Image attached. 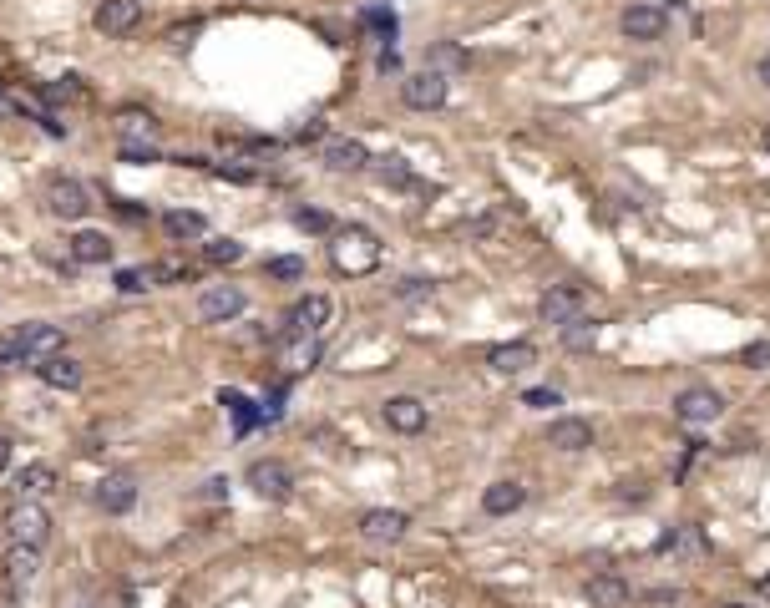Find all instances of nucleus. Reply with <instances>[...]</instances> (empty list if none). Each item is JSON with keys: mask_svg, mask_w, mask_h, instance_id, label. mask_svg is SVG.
I'll return each mask as SVG.
<instances>
[{"mask_svg": "<svg viewBox=\"0 0 770 608\" xmlns=\"http://www.w3.org/2000/svg\"><path fill=\"white\" fill-rule=\"evenodd\" d=\"M330 264H335L340 274L360 279V274H370V269L380 264V239L370 234V228L350 223V228H340L335 244H330Z\"/></svg>", "mask_w": 770, "mask_h": 608, "instance_id": "obj_1", "label": "nucleus"}, {"mask_svg": "<svg viewBox=\"0 0 770 608\" xmlns=\"http://www.w3.org/2000/svg\"><path fill=\"white\" fill-rule=\"evenodd\" d=\"M6 538L21 543V548H41V543L51 538V512H46L41 502L16 497V507L6 512Z\"/></svg>", "mask_w": 770, "mask_h": 608, "instance_id": "obj_2", "label": "nucleus"}, {"mask_svg": "<svg viewBox=\"0 0 770 608\" xmlns=\"http://www.w3.org/2000/svg\"><path fill=\"white\" fill-rule=\"evenodd\" d=\"M446 92H451V76L436 71V66L411 71L406 82H401V102H406L411 112H436V107H446Z\"/></svg>", "mask_w": 770, "mask_h": 608, "instance_id": "obj_3", "label": "nucleus"}, {"mask_svg": "<svg viewBox=\"0 0 770 608\" xmlns=\"http://www.w3.org/2000/svg\"><path fill=\"white\" fill-rule=\"evenodd\" d=\"M244 304H249V294L239 284H208L198 294V320L203 325H228V320L244 315Z\"/></svg>", "mask_w": 770, "mask_h": 608, "instance_id": "obj_4", "label": "nucleus"}, {"mask_svg": "<svg viewBox=\"0 0 770 608\" xmlns=\"http://www.w3.org/2000/svg\"><path fill=\"white\" fill-rule=\"evenodd\" d=\"M583 304H588L583 284H553V289H543V299H537V320L543 325H568V320L583 315Z\"/></svg>", "mask_w": 770, "mask_h": 608, "instance_id": "obj_5", "label": "nucleus"}, {"mask_svg": "<svg viewBox=\"0 0 770 608\" xmlns=\"http://www.w3.org/2000/svg\"><path fill=\"white\" fill-rule=\"evenodd\" d=\"M674 416H679L684 426H710V421L725 416V396L710 391V386H684V391L674 396Z\"/></svg>", "mask_w": 770, "mask_h": 608, "instance_id": "obj_6", "label": "nucleus"}, {"mask_svg": "<svg viewBox=\"0 0 770 608\" xmlns=\"http://www.w3.org/2000/svg\"><path fill=\"white\" fill-rule=\"evenodd\" d=\"M619 31L629 41H659L669 31V11L654 6V0H634V6H624V16H619Z\"/></svg>", "mask_w": 770, "mask_h": 608, "instance_id": "obj_7", "label": "nucleus"}, {"mask_svg": "<svg viewBox=\"0 0 770 608\" xmlns=\"http://www.w3.org/2000/svg\"><path fill=\"white\" fill-rule=\"evenodd\" d=\"M330 315H335L330 294H299V299L289 304L284 325H289V335H320V330L330 325Z\"/></svg>", "mask_w": 770, "mask_h": 608, "instance_id": "obj_8", "label": "nucleus"}, {"mask_svg": "<svg viewBox=\"0 0 770 608\" xmlns=\"http://www.w3.org/2000/svg\"><path fill=\"white\" fill-rule=\"evenodd\" d=\"M46 208H51L56 218L76 223V218L92 213V193L76 183V178H51V183H46Z\"/></svg>", "mask_w": 770, "mask_h": 608, "instance_id": "obj_9", "label": "nucleus"}, {"mask_svg": "<svg viewBox=\"0 0 770 608\" xmlns=\"http://www.w3.org/2000/svg\"><path fill=\"white\" fill-rule=\"evenodd\" d=\"M320 163L330 173H360V168H370V152H365L360 137H325L320 142Z\"/></svg>", "mask_w": 770, "mask_h": 608, "instance_id": "obj_10", "label": "nucleus"}, {"mask_svg": "<svg viewBox=\"0 0 770 608\" xmlns=\"http://www.w3.org/2000/svg\"><path fill=\"white\" fill-rule=\"evenodd\" d=\"M249 487H254L264 502H284V497L294 492V472H289L284 462H274V456H264V462L249 467Z\"/></svg>", "mask_w": 770, "mask_h": 608, "instance_id": "obj_11", "label": "nucleus"}, {"mask_svg": "<svg viewBox=\"0 0 770 608\" xmlns=\"http://www.w3.org/2000/svg\"><path fill=\"white\" fill-rule=\"evenodd\" d=\"M360 532H365L370 543H401L406 532H411V517L396 512V507H370V512L360 517Z\"/></svg>", "mask_w": 770, "mask_h": 608, "instance_id": "obj_12", "label": "nucleus"}, {"mask_svg": "<svg viewBox=\"0 0 770 608\" xmlns=\"http://www.w3.org/2000/svg\"><path fill=\"white\" fill-rule=\"evenodd\" d=\"M380 416H385V426L401 431V436H421L426 421H431V411H426L416 396H391V401L380 406Z\"/></svg>", "mask_w": 770, "mask_h": 608, "instance_id": "obj_13", "label": "nucleus"}, {"mask_svg": "<svg viewBox=\"0 0 770 608\" xmlns=\"http://www.w3.org/2000/svg\"><path fill=\"white\" fill-rule=\"evenodd\" d=\"M137 21H142V0H102L92 16V26L102 36H127V31H137Z\"/></svg>", "mask_w": 770, "mask_h": 608, "instance_id": "obj_14", "label": "nucleus"}, {"mask_svg": "<svg viewBox=\"0 0 770 608\" xmlns=\"http://www.w3.org/2000/svg\"><path fill=\"white\" fill-rule=\"evenodd\" d=\"M16 340H21L26 360H46V355H56V350L66 345V330H61V325H46V320H26V325L16 330Z\"/></svg>", "mask_w": 770, "mask_h": 608, "instance_id": "obj_15", "label": "nucleus"}, {"mask_svg": "<svg viewBox=\"0 0 770 608\" xmlns=\"http://www.w3.org/2000/svg\"><path fill=\"white\" fill-rule=\"evenodd\" d=\"M487 365H492L497 375H522V370H532V365H537V345H532V340H507V345H492V350H487Z\"/></svg>", "mask_w": 770, "mask_h": 608, "instance_id": "obj_16", "label": "nucleus"}, {"mask_svg": "<svg viewBox=\"0 0 770 608\" xmlns=\"http://www.w3.org/2000/svg\"><path fill=\"white\" fill-rule=\"evenodd\" d=\"M97 507H102V512H112V517L132 512V507H137V482H132L127 472L102 477V482H97Z\"/></svg>", "mask_w": 770, "mask_h": 608, "instance_id": "obj_17", "label": "nucleus"}, {"mask_svg": "<svg viewBox=\"0 0 770 608\" xmlns=\"http://www.w3.org/2000/svg\"><path fill=\"white\" fill-rule=\"evenodd\" d=\"M36 573H41V548H21V543H11V553H6V588L21 598V593L36 583Z\"/></svg>", "mask_w": 770, "mask_h": 608, "instance_id": "obj_18", "label": "nucleus"}, {"mask_svg": "<svg viewBox=\"0 0 770 608\" xmlns=\"http://www.w3.org/2000/svg\"><path fill=\"white\" fill-rule=\"evenodd\" d=\"M583 598H588L593 608H624L634 593H629V583H624L619 573H593V578L583 583Z\"/></svg>", "mask_w": 770, "mask_h": 608, "instance_id": "obj_19", "label": "nucleus"}, {"mask_svg": "<svg viewBox=\"0 0 770 608\" xmlns=\"http://www.w3.org/2000/svg\"><path fill=\"white\" fill-rule=\"evenodd\" d=\"M548 446H553V451L578 456V451H588V446H593V426H588V421H578V416H563V421H553V426H548Z\"/></svg>", "mask_w": 770, "mask_h": 608, "instance_id": "obj_20", "label": "nucleus"}, {"mask_svg": "<svg viewBox=\"0 0 770 608\" xmlns=\"http://www.w3.org/2000/svg\"><path fill=\"white\" fill-rule=\"evenodd\" d=\"M36 375L46 380V386L51 391H76V386H82V365H76L71 355H46V360H36Z\"/></svg>", "mask_w": 770, "mask_h": 608, "instance_id": "obj_21", "label": "nucleus"}, {"mask_svg": "<svg viewBox=\"0 0 770 608\" xmlns=\"http://www.w3.org/2000/svg\"><path fill=\"white\" fill-rule=\"evenodd\" d=\"M320 360V340L315 335H284V350H279V365L289 370V375H304Z\"/></svg>", "mask_w": 770, "mask_h": 608, "instance_id": "obj_22", "label": "nucleus"}, {"mask_svg": "<svg viewBox=\"0 0 770 608\" xmlns=\"http://www.w3.org/2000/svg\"><path fill=\"white\" fill-rule=\"evenodd\" d=\"M522 502H527V487H522V482H492V487L482 492V512H487V517H512Z\"/></svg>", "mask_w": 770, "mask_h": 608, "instance_id": "obj_23", "label": "nucleus"}, {"mask_svg": "<svg viewBox=\"0 0 770 608\" xmlns=\"http://www.w3.org/2000/svg\"><path fill=\"white\" fill-rule=\"evenodd\" d=\"M51 487H56V467L51 462H31V467L16 472V497H26V502H41Z\"/></svg>", "mask_w": 770, "mask_h": 608, "instance_id": "obj_24", "label": "nucleus"}, {"mask_svg": "<svg viewBox=\"0 0 770 608\" xmlns=\"http://www.w3.org/2000/svg\"><path fill=\"white\" fill-rule=\"evenodd\" d=\"M163 234H168L173 244L203 239V234H208V218H203V213H193V208H173V213H163Z\"/></svg>", "mask_w": 770, "mask_h": 608, "instance_id": "obj_25", "label": "nucleus"}, {"mask_svg": "<svg viewBox=\"0 0 770 608\" xmlns=\"http://www.w3.org/2000/svg\"><path fill=\"white\" fill-rule=\"evenodd\" d=\"M66 254L76 264H107L112 259V244H107V234H97V228H82V234H71Z\"/></svg>", "mask_w": 770, "mask_h": 608, "instance_id": "obj_26", "label": "nucleus"}, {"mask_svg": "<svg viewBox=\"0 0 770 608\" xmlns=\"http://www.w3.org/2000/svg\"><path fill=\"white\" fill-rule=\"evenodd\" d=\"M117 132H122V142H147L152 132H158V117L142 112V107H122L117 112Z\"/></svg>", "mask_w": 770, "mask_h": 608, "instance_id": "obj_27", "label": "nucleus"}, {"mask_svg": "<svg viewBox=\"0 0 770 608\" xmlns=\"http://www.w3.org/2000/svg\"><path fill=\"white\" fill-rule=\"evenodd\" d=\"M558 345L563 350H593L598 345V320H568V325H558Z\"/></svg>", "mask_w": 770, "mask_h": 608, "instance_id": "obj_28", "label": "nucleus"}, {"mask_svg": "<svg viewBox=\"0 0 770 608\" xmlns=\"http://www.w3.org/2000/svg\"><path fill=\"white\" fill-rule=\"evenodd\" d=\"M370 168H375V178H380L385 188H421V183L411 178V163H406V158H370Z\"/></svg>", "mask_w": 770, "mask_h": 608, "instance_id": "obj_29", "label": "nucleus"}, {"mask_svg": "<svg viewBox=\"0 0 770 608\" xmlns=\"http://www.w3.org/2000/svg\"><path fill=\"white\" fill-rule=\"evenodd\" d=\"M41 97H46V102H87L92 92H87V82H82V76H61V82H51Z\"/></svg>", "mask_w": 770, "mask_h": 608, "instance_id": "obj_30", "label": "nucleus"}, {"mask_svg": "<svg viewBox=\"0 0 770 608\" xmlns=\"http://www.w3.org/2000/svg\"><path fill=\"white\" fill-rule=\"evenodd\" d=\"M203 259L208 264H239L244 259V244L239 239H213V244H203Z\"/></svg>", "mask_w": 770, "mask_h": 608, "instance_id": "obj_31", "label": "nucleus"}, {"mask_svg": "<svg viewBox=\"0 0 770 608\" xmlns=\"http://www.w3.org/2000/svg\"><path fill=\"white\" fill-rule=\"evenodd\" d=\"M431 66L436 71H461V66H467V51L451 46V41H441V46H431Z\"/></svg>", "mask_w": 770, "mask_h": 608, "instance_id": "obj_32", "label": "nucleus"}, {"mask_svg": "<svg viewBox=\"0 0 770 608\" xmlns=\"http://www.w3.org/2000/svg\"><path fill=\"white\" fill-rule=\"evenodd\" d=\"M264 274H269V279H304V259H299V254L269 259V264H264Z\"/></svg>", "mask_w": 770, "mask_h": 608, "instance_id": "obj_33", "label": "nucleus"}, {"mask_svg": "<svg viewBox=\"0 0 770 608\" xmlns=\"http://www.w3.org/2000/svg\"><path fill=\"white\" fill-rule=\"evenodd\" d=\"M208 173L223 178V183H259V173L244 168V163H208Z\"/></svg>", "mask_w": 770, "mask_h": 608, "instance_id": "obj_34", "label": "nucleus"}, {"mask_svg": "<svg viewBox=\"0 0 770 608\" xmlns=\"http://www.w3.org/2000/svg\"><path fill=\"white\" fill-rule=\"evenodd\" d=\"M178 279H193V269L183 259H163V264H152V284H178Z\"/></svg>", "mask_w": 770, "mask_h": 608, "instance_id": "obj_35", "label": "nucleus"}, {"mask_svg": "<svg viewBox=\"0 0 770 608\" xmlns=\"http://www.w3.org/2000/svg\"><path fill=\"white\" fill-rule=\"evenodd\" d=\"M294 223H299V228H310V234H330V228H335V218L320 213V208H294Z\"/></svg>", "mask_w": 770, "mask_h": 608, "instance_id": "obj_36", "label": "nucleus"}, {"mask_svg": "<svg viewBox=\"0 0 770 608\" xmlns=\"http://www.w3.org/2000/svg\"><path fill=\"white\" fill-rule=\"evenodd\" d=\"M16 365H26V350L16 335H0V375H11Z\"/></svg>", "mask_w": 770, "mask_h": 608, "instance_id": "obj_37", "label": "nucleus"}, {"mask_svg": "<svg viewBox=\"0 0 770 608\" xmlns=\"http://www.w3.org/2000/svg\"><path fill=\"white\" fill-rule=\"evenodd\" d=\"M117 289H122V294H142V289H152V269H117Z\"/></svg>", "mask_w": 770, "mask_h": 608, "instance_id": "obj_38", "label": "nucleus"}, {"mask_svg": "<svg viewBox=\"0 0 770 608\" xmlns=\"http://www.w3.org/2000/svg\"><path fill=\"white\" fill-rule=\"evenodd\" d=\"M122 163H163L152 142H122Z\"/></svg>", "mask_w": 770, "mask_h": 608, "instance_id": "obj_39", "label": "nucleus"}, {"mask_svg": "<svg viewBox=\"0 0 770 608\" xmlns=\"http://www.w3.org/2000/svg\"><path fill=\"white\" fill-rule=\"evenodd\" d=\"M740 365H745V370H765V365H770V340L745 345V350H740Z\"/></svg>", "mask_w": 770, "mask_h": 608, "instance_id": "obj_40", "label": "nucleus"}, {"mask_svg": "<svg viewBox=\"0 0 770 608\" xmlns=\"http://www.w3.org/2000/svg\"><path fill=\"white\" fill-rule=\"evenodd\" d=\"M431 289H436V284H431V279H411V274H406V279H401V284H396V299H426V294H431Z\"/></svg>", "mask_w": 770, "mask_h": 608, "instance_id": "obj_41", "label": "nucleus"}, {"mask_svg": "<svg viewBox=\"0 0 770 608\" xmlns=\"http://www.w3.org/2000/svg\"><path fill=\"white\" fill-rule=\"evenodd\" d=\"M294 142H325V122H320V117L299 122V127H294Z\"/></svg>", "mask_w": 770, "mask_h": 608, "instance_id": "obj_42", "label": "nucleus"}, {"mask_svg": "<svg viewBox=\"0 0 770 608\" xmlns=\"http://www.w3.org/2000/svg\"><path fill=\"white\" fill-rule=\"evenodd\" d=\"M522 406H532V411H548V406H558V391H527V396H522Z\"/></svg>", "mask_w": 770, "mask_h": 608, "instance_id": "obj_43", "label": "nucleus"}, {"mask_svg": "<svg viewBox=\"0 0 770 608\" xmlns=\"http://www.w3.org/2000/svg\"><path fill=\"white\" fill-rule=\"evenodd\" d=\"M644 598H649V603H679V588H649Z\"/></svg>", "mask_w": 770, "mask_h": 608, "instance_id": "obj_44", "label": "nucleus"}, {"mask_svg": "<svg viewBox=\"0 0 770 608\" xmlns=\"http://www.w3.org/2000/svg\"><path fill=\"white\" fill-rule=\"evenodd\" d=\"M755 82H760V87H765V92H770V51H765V56H760V61H755Z\"/></svg>", "mask_w": 770, "mask_h": 608, "instance_id": "obj_45", "label": "nucleus"}, {"mask_svg": "<svg viewBox=\"0 0 770 608\" xmlns=\"http://www.w3.org/2000/svg\"><path fill=\"white\" fill-rule=\"evenodd\" d=\"M467 234H477V239H487V234H497V223H492V218H477V223H467Z\"/></svg>", "mask_w": 770, "mask_h": 608, "instance_id": "obj_46", "label": "nucleus"}, {"mask_svg": "<svg viewBox=\"0 0 770 608\" xmlns=\"http://www.w3.org/2000/svg\"><path fill=\"white\" fill-rule=\"evenodd\" d=\"M619 502H644V492H639V482H629V487L619 492Z\"/></svg>", "mask_w": 770, "mask_h": 608, "instance_id": "obj_47", "label": "nucleus"}, {"mask_svg": "<svg viewBox=\"0 0 770 608\" xmlns=\"http://www.w3.org/2000/svg\"><path fill=\"white\" fill-rule=\"evenodd\" d=\"M6 462H11V436H0V472H6Z\"/></svg>", "mask_w": 770, "mask_h": 608, "instance_id": "obj_48", "label": "nucleus"}, {"mask_svg": "<svg viewBox=\"0 0 770 608\" xmlns=\"http://www.w3.org/2000/svg\"><path fill=\"white\" fill-rule=\"evenodd\" d=\"M755 593H760V598H770V573H760V578H755Z\"/></svg>", "mask_w": 770, "mask_h": 608, "instance_id": "obj_49", "label": "nucleus"}, {"mask_svg": "<svg viewBox=\"0 0 770 608\" xmlns=\"http://www.w3.org/2000/svg\"><path fill=\"white\" fill-rule=\"evenodd\" d=\"M720 608H745V603H720Z\"/></svg>", "mask_w": 770, "mask_h": 608, "instance_id": "obj_50", "label": "nucleus"}, {"mask_svg": "<svg viewBox=\"0 0 770 608\" xmlns=\"http://www.w3.org/2000/svg\"><path fill=\"white\" fill-rule=\"evenodd\" d=\"M765 147H770V127H765Z\"/></svg>", "mask_w": 770, "mask_h": 608, "instance_id": "obj_51", "label": "nucleus"}]
</instances>
